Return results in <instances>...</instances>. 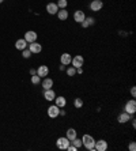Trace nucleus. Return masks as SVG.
Listing matches in <instances>:
<instances>
[{
  "mask_svg": "<svg viewBox=\"0 0 136 151\" xmlns=\"http://www.w3.org/2000/svg\"><path fill=\"white\" fill-rule=\"evenodd\" d=\"M82 146H84L89 151H95V140L91 135H83L82 138Z\"/></svg>",
  "mask_w": 136,
  "mask_h": 151,
  "instance_id": "f257e3e1",
  "label": "nucleus"
},
{
  "mask_svg": "<svg viewBox=\"0 0 136 151\" xmlns=\"http://www.w3.org/2000/svg\"><path fill=\"white\" fill-rule=\"evenodd\" d=\"M69 139L65 136V138H59L57 139V142H56V146H57V148H60V150H67V147L69 146Z\"/></svg>",
  "mask_w": 136,
  "mask_h": 151,
  "instance_id": "f03ea898",
  "label": "nucleus"
},
{
  "mask_svg": "<svg viewBox=\"0 0 136 151\" xmlns=\"http://www.w3.org/2000/svg\"><path fill=\"white\" fill-rule=\"evenodd\" d=\"M71 64H72V67H75V68H80V67H83V64H84V59H83V56L78 54V56L72 57Z\"/></svg>",
  "mask_w": 136,
  "mask_h": 151,
  "instance_id": "7ed1b4c3",
  "label": "nucleus"
},
{
  "mask_svg": "<svg viewBox=\"0 0 136 151\" xmlns=\"http://www.w3.org/2000/svg\"><path fill=\"white\" fill-rule=\"evenodd\" d=\"M48 116L52 117V119H56L57 116H60V108L56 106V105H50L48 108Z\"/></svg>",
  "mask_w": 136,
  "mask_h": 151,
  "instance_id": "20e7f679",
  "label": "nucleus"
},
{
  "mask_svg": "<svg viewBox=\"0 0 136 151\" xmlns=\"http://www.w3.org/2000/svg\"><path fill=\"white\" fill-rule=\"evenodd\" d=\"M125 112L127 113H129V114H133L136 112V102H135V99H131V101H128L127 103H125Z\"/></svg>",
  "mask_w": 136,
  "mask_h": 151,
  "instance_id": "39448f33",
  "label": "nucleus"
},
{
  "mask_svg": "<svg viewBox=\"0 0 136 151\" xmlns=\"http://www.w3.org/2000/svg\"><path fill=\"white\" fill-rule=\"evenodd\" d=\"M102 7H104L102 0H93V1L90 3V8H91V11H94V12H97V11H101V10H102Z\"/></svg>",
  "mask_w": 136,
  "mask_h": 151,
  "instance_id": "423d86ee",
  "label": "nucleus"
},
{
  "mask_svg": "<svg viewBox=\"0 0 136 151\" xmlns=\"http://www.w3.org/2000/svg\"><path fill=\"white\" fill-rule=\"evenodd\" d=\"M25 40H26L27 44L37 41V33H36V31H33V30L26 31V33H25Z\"/></svg>",
  "mask_w": 136,
  "mask_h": 151,
  "instance_id": "0eeeda50",
  "label": "nucleus"
},
{
  "mask_svg": "<svg viewBox=\"0 0 136 151\" xmlns=\"http://www.w3.org/2000/svg\"><path fill=\"white\" fill-rule=\"evenodd\" d=\"M29 50H30L32 53H40L41 50H42V45L38 44L37 41L30 42V45H29Z\"/></svg>",
  "mask_w": 136,
  "mask_h": 151,
  "instance_id": "6e6552de",
  "label": "nucleus"
},
{
  "mask_svg": "<svg viewBox=\"0 0 136 151\" xmlns=\"http://www.w3.org/2000/svg\"><path fill=\"white\" fill-rule=\"evenodd\" d=\"M108 150V143L106 140L101 139V140H97L95 142V151H106Z\"/></svg>",
  "mask_w": 136,
  "mask_h": 151,
  "instance_id": "1a4fd4ad",
  "label": "nucleus"
},
{
  "mask_svg": "<svg viewBox=\"0 0 136 151\" xmlns=\"http://www.w3.org/2000/svg\"><path fill=\"white\" fill-rule=\"evenodd\" d=\"M84 18H86V15H84V12H83L82 10H78V11H75V14H73V21L78 23H82L84 21Z\"/></svg>",
  "mask_w": 136,
  "mask_h": 151,
  "instance_id": "9d476101",
  "label": "nucleus"
},
{
  "mask_svg": "<svg viewBox=\"0 0 136 151\" xmlns=\"http://www.w3.org/2000/svg\"><path fill=\"white\" fill-rule=\"evenodd\" d=\"M48 74H49V68L46 66H40L37 68V75L40 78H45V76H48Z\"/></svg>",
  "mask_w": 136,
  "mask_h": 151,
  "instance_id": "9b49d317",
  "label": "nucleus"
},
{
  "mask_svg": "<svg viewBox=\"0 0 136 151\" xmlns=\"http://www.w3.org/2000/svg\"><path fill=\"white\" fill-rule=\"evenodd\" d=\"M131 120V114L127 113V112H124V113H120L117 117V121L120 124H124V123H128V121Z\"/></svg>",
  "mask_w": 136,
  "mask_h": 151,
  "instance_id": "f8f14e48",
  "label": "nucleus"
},
{
  "mask_svg": "<svg viewBox=\"0 0 136 151\" xmlns=\"http://www.w3.org/2000/svg\"><path fill=\"white\" fill-rule=\"evenodd\" d=\"M59 7H57V4L56 3H49V4L46 6V12L50 14V15H54V14H57V11H59Z\"/></svg>",
  "mask_w": 136,
  "mask_h": 151,
  "instance_id": "ddd939ff",
  "label": "nucleus"
},
{
  "mask_svg": "<svg viewBox=\"0 0 136 151\" xmlns=\"http://www.w3.org/2000/svg\"><path fill=\"white\" fill-rule=\"evenodd\" d=\"M71 60H72V56L69 53H63L60 56V61H61V64H64V66H69V64H71Z\"/></svg>",
  "mask_w": 136,
  "mask_h": 151,
  "instance_id": "4468645a",
  "label": "nucleus"
},
{
  "mask_svg": "<svg viewBox=\"0 0 136 151\" xmlns=\"http://www.w3.org/2000/svg\"><path fill=\"white\" fill-rule=\"evenodd\" d=\"M53 87V79H50V78H44V80H42V89L44 90H49Z\"/></svg>",
  "mask_w": 136,
  "mask_h": 151,
  "instance_id": "2eb2a0df",
  "label": "nucleus"
},
{
  "mask_svg": "<svg viewBox=\"0 0 136 151\" xmlns=\"http://www.w3.org/2000/svg\"><path fill=\"white\" fill-rule=\"evenodd\" d=\"M44 98H45L46 101H54V98H56V93H54L52 89L45 90V91H44Z\"/></svg>",
  "mask_w": 136,
  "mask_h": 151,
  "instance_id": "dca6fc26",
  "label": "nucleus"
},
{
  "mask_svg": "<svg viewBox=\"0 0 136 151\" xmlns=\"http://www.w3.org/2000/svg\"><path fill=\"white\" fill-rule=\"evenodd\" d=\"M54 102H56L54 103L56 106H59L60 109H63V108L67 105V99H65L64 97H56L54 98Z\"/></svg>",
  "mask_w": 136,
  "mask_h": 151,
  "instance_id": "f3484780",
  "label": "nucleus"
},
{
  "mask_svg": "<svg viewBox=\"0 0 136 151\" xmlns=\"http://www.w3.org/2000/svg\"><path fill=\"white\" fill-rule=\"evenodd\" d=\"M94 23H95V19L93 18V17H86L84 21H83L80 25H82V27H84V29H86V27H89V26H93Z\"/></svg>",
  "mask_w": 136,
  "mask_h": 151,
  "instance_id": "a211bd4d",
  "label": "nucleus"
},
{
  "mask_svg": "<svg viewBox=\"0 0 136 151\" xmlns=\"http://www.w3.org/2000/svg\"><path fill=\"white\" fill-rule=\"evenodd\" d=\"M15 48L18 49V50H23V49L27 48V42L25 38H21V40H18L16 42H15Z\"/></svg>",
  "mask_w": 136,
  "mask_h": 151,
  "instance_id": "6ab92c4d",
  "label": "nucleus"
},
{
  "mask_svg": "<svg viewBox=\"0 0 136 151\" xmlns=\"http://www.w3.org/2000/svg\"><path fill=\"white\" fill-rule=\"evenodd\" d=\"M57 18H59L60 21H65V19L68 18V11L65 8H60L59 11H57Z\"/></svg>",
  "mask_w": 136,
  "mask_h": 151,
  "instance_id": "aec40b11",
  "label": "nucleus"
},
{
  "mask_svg": "<svg viewBox=\"0 0 136 151\" xmlns=\"http://www.w3.org/2000/svg\"><path fill=\"white\" fill-rule=\"evenodd\" d=\"M67 138L69 139V142L71 140H73L75 138H78V135H76V131L73 128H69V129H67Z\"/></svg>",
  "mask_w": 136,
  "mask_h": 151,
  "instance_id": "412c9836",
  "label": "nucleus"
},
{
  "mask_svg": "<svg viewBox=\"0 0 136 151\" xmlns=\"http://www.w3.org/2000/svg\"><path fill=\"white\" fill-rule=\"evenodd\" d=\"M73 105H75L76 109H80V108L83 106V99H82V98H75V102H73Z\"/></svg>",
  "mask_w": 136,
  "mask_h": 151,
  "instance_id": "4be33fe9",
  "label": "nucleus"
},
{
  "mask_svg": "<svg viewBox=\"0 0 136 151\" xmlns=\"http://www.w3.org/2000/svg\"><path fill=\"white\" fill-rule=\"evenodd\" d=\"M67 75H68V76H75V75H76V68L71 66V67H69V68L67 70Z\"/></svg>",
  "mask_w": 136,
  "mask_h": 151,
  "instance_id": "5701e85b",
  "label": "nucleus"
},
{
  "mask_svg": "<svg viewBox=\"0 0 136 151\" xmlns=\"http://www.w3.org/2000/svg\"><path fill=\"white\" fill-rule=\"evenodd\" d=\"M56 4H57V7H59V8H67L68 1H67V0H59Z\"/></svg>",
  "mask_w": 136,
  "mask_h": 151,
  "instance_id": "b1692460",
  "label": "nucleus"
},
{
  "mask_svg": "<svg viewBox=\"0 0 136 151\" xmlns=\"http://www.w3.org/2000/svg\"><path fill=\"white\" fill-rule=\"evenodd\" d=\"M71 143H72L73 146L76 147V148H80V147H82V139L75 138V139H73V140H71Z\"/></svg>",
  "mask_w": 136,
  "mask_h": 151,
  "instance_id": "393cba45",
  "label": "nucleus"
},
{
  "mask_svg": "<svg viewBox=\"0 0 136 151\" xmlns=\"http://www.w3.org/2000/svg\"><path fill=\"white\" fill-rule=\"evenodd\" d=\"M40 82H41V78H40L38 75H37V74H36V75H33V76H32V83H33V85H38Z\"/></svg>",
  "mask_w": 136,
  "mask_h": 151,
  "instance_id": "a878e982",
  "label": "nucleus"
},
{
  "mask_svg": "<svg viewBox=\"0 0 136 151\" xmlns=\"http://www.w3.org/2000/svg\"><path fill=\"white\" fill-rule=\"evenodd\" d=\"M22 56H23V57H25V59H29V57H30V56H32V52H30V50H29V49H23V52H22Z\"/></svg>",
  "mask_w": 136,
  "mask_h": 151,
  "instance_id": "bb28decb",
  "label": "nucleus"
},
{
  "mask_svg": "<svg viewBox=\"0 0 136 151\" xmlns=\"http://www.w3.org/2000/svg\"><path fill=\"white\" fill-rule=\"evenodd\" d=\"M128 150H129V151H135V150H136L135 142H131V143H129V146H128Z\"/></svg>",
  "mask_w": 136,
  "mask_h": 151,
  "instance_id": "cd10ccee",
  "label": "nucleus"
},
{
  "mask_svg": "<svg viewBox=\"0 0 136 151\" xmlns=\"http://www.w3.org/2000/svg\"><path fill=\"white\" fill-rule=\"evenodd\" d=\"M67 150H68V151H78V150H79V148H76V147L73 146L72 143H69V146L67 147Z\"/></svg>",
  "mask_w": 136,
  "mask_h": 151,
  "instance_id": "c85d7f7f",
  "label": "nucleus"
},
{
  "mask_svg": "<svg viewBox=\"0 0 136 151\" xmlns=\"http://www.w3.org/2000/svg\"><path fill=\"white\" fill-rule=\"evenodd\" d=\"M131 95H132V97H133V98L136 97V89H135V86H133V87H132V89H131Z\"/></svg>",
  "mask_w": 136,
  "mask_h": 151,
  "instance_id": "c756f323",
  "label": "nucleus"
},
{
  "mask_svg": "<svg viewBox=\"0 0 136 151\" xmlns=\"http://www.w3.org/2000/svg\"><path fill=\"white\" fill-rule=\"evenodd\" d=\"M36 74H37V70L32 68V70H30V75H36Z\"/></svg>",
  "mask_w": 136,
  "mask_h": 151,
  "instance_id": "7c9ffc66",
  "label": "nucleus"
},
{
  "mask_svg": "<svg viewBox=\"0 0 136 151\" xmlns=\"http://www.w3.org/2000/svg\"><path fill=\"white\" fill-rule=\"evenodd\" d=\"M131 120H132V127L135 128V127H136V120H135V119H131Z\"/></svg>",
  "mask_w": 136,
  "mask_h": 151,
  "instance_id": "2f4dec72",
  "label": "nucleus"
},
{
  "mask_svg": "<svg viewBox=\"0 0 136 151\" xmlns=\"http://www.w3.org/2000/svg\"><path fill=\"white\" fill-rule=\"evenodd\" d=\"M63 70H65V66H64V64H61V66H60V71H63Z\"/></svg>",
  "mask_w": 136,
  "mask_h": 151,
  "instance_id": "473e14b6",
  "label": "nucleus"
},
{
  "mask_svg": "<svg viewBox=\"0 0 136 151\" xmlns=\"http://www.w3.org/2000/svg\"><path fill=\"white\" fill-rule=\"evenodd\" d=\"M3 1H4V0H0V4H1V3H3Z\"/></svg>",
  "mask_w": 136,
  "mask_h": 151,
  "instance_id": "72a5a7b5",
  "label": "nucleus"
}]
</instances>
